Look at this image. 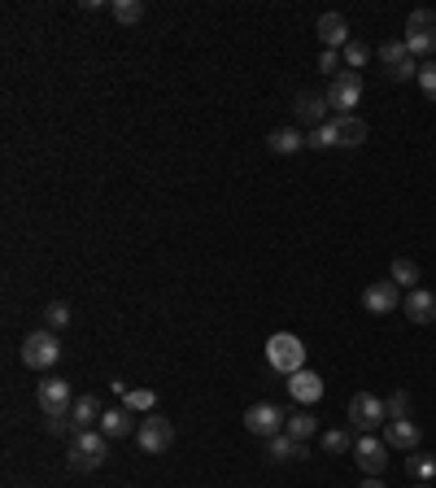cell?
<instances>
[{
    "label": "cell",
    "mask_w": 436,
    "mask_h": 488,
    "mask_svg": "<svg viewBox=\"0 0 436 488\" xmlns=\"http://www.w3.org/2000/svg\"><path fill=\"white\" fill-rule=\"evenodd\" d=\"M105 454H109V436L92 427V432H79V436H74V445H70V454H66V467L79 471V475H88V471H97L105 462Z\"/></svg>",
    "instance_id": "6da1fadb"
},
{
    "label": "cell",
    "mask_w": 436,
    "mask_h": 488,
    "mask_svg": "<svg viewBox=\"0 0 436 488\" xmlns=\"http://www.w3.org/2000/svg\"><path fill=\"white\" fill-rule=\"evenodd\" d=\"M267 362L279 375H297V371H305V345L293 331H275L267 340Z\"/></svg>",
    "instance_id": "7a4b0ae2"
},
{
    "label": "cell",
    "mask_w": 436,
    "mask_h": 488,
    "mask_svg": "<svg viewBox=\"0 0 436 488\" xmlns=\"http://www.w3.org/2000/svg\"><path fill=\"white\" fill-rule=\"evenodd\" d=\"M406 48H410V57H432L436 53V9H410Z\"/></svg>",
    "instance_id": "3957f363"
},
{
    "label": "cell",
    "mask_w": 436,
    "mask_h": 488,
    "mask_svg": "<svg viewBox=\"0 0 436 488\" xmlns=\"http://www.w3.org/2000/svg\"><path fill=\"white\" fill-rule=\"evenodd\" d=\"M62 358V340H57V331H31L27 340H22V362L31 366V371H48L53 362Z\"/></svg>",
    "instance_id": "277c9868"
},
{
    "label": "cell",
    "mask_w": 436,
    "mask_h": 488,
    "mask_svg": "<svg viewBox=\"0 0 436 488\" xmlns=\"http://www.w3.org/2000/svg\"><path fill=\"white\" fill-rule=\"evenodd\" d=\"M35 401H39V410L48 419H70V410H74V392H70L66 380H39Z\"/></svg>",
    "instance_id": "5b68a950"
},
{
    "label": "cell",
    "mask_w": 436,
    "mask_h": 488,
    "mask_svg": "<svg viewBox=\"0 0 436 488\" xmlns=\"http://www.w3.org/2000/svg\"><path fill=\"white\" fill-rule=\"evenodd\" d=\"M135 445H140L144 454H167L170 445H175V427H170V419L149 415L144 424L135 427Z\"/></svg>",
    "instance_id": "8992f818"
},
{
    "label": "cell",
    "mask_w": 436,
    "mask_h": 488,
    "mask_svg": "<svg viewBox=\"0 0 436 488\" xmlns=\"http://www.w3.org/2000/svg\"><path fill=\"white\" fill-rule=\"evenodd\" d=\"M358 100H363V74L358 70H340L332 83H328V105L340 109V118H345Z\"/></svg>",
    "instance_id": "52a82bcc"
},
{
    "label": "cell",
    "mask_w": 436,
    "mask_h": 488,
    "mask_svg": "<svg viewBox=\"0 0 436 488\" xmlns=\"http://www.w3.org/2000/svg\"><path fill=\"white\" fill-rule=\"evenodd\" d=\"M284 424H288V415H284L279 406H270V401H258V406H249V410H244V427H249L253 436H262V441L279 436Z\"/></svg>",
    "instance_id": "ba28073f"
},
{
    "label": "cell",
    "mask_w": 436,
    "mask_h": 488,
    "mask_svg": "<svg viewBox=\"0 0 436 488\" xmlns=\"http://www.w3.org/2000/svg\"><path fill=\"white\" fill-rule=\"evenodd\" d=\"M349 419L358 432H375L380 424H389V406L375 397V392H358L354 401H349Z\"/></svg>",
    "instance_id": "9c48e42d"
},
{
    "label": "cell",
    "mask_w": 436,
    "mask_h": 488,
    "mask_svg": "<svg viewBox=\"0 0 436 488\" xmlns=\"http://www.w3.org/2000/svg\"><path fill=\"white\" fill-rule=\"evenodd\" d=\"M101 401H97V392H83V397H74V410H70V436H79V432H92V427H101Z\"/></svg>",
    "instance_id": "30bf717a"
},
{
    "label": "cell",
    "mask_w": 436,
    "mask_h": 488,
    "mask_svg": "<svg viewBox=\"0 0 436 488\" xmlns=\"http://www.w3.org/2000/svg\"><path fill=\"white\" fill-rule=\"evenodd\" d=\"M398 301H402L398 284H393V279H380V284H371L367 293H363V310H367V314H393Z\"/></svg>",
    "instance_id": "8fae6325"
},
{
    "label": "cell",
    "mask_w": 436,
    "mask_h": 488,
    "mask_svg": "<svg viewBox=\"0 0 436 488\" xmlns=\"http://www.w3.org/2000/svg\"><path fill=\"white\" fill-rule=\"evenodd\" d=\"M419 441H423V432L410 424V419H389V424H384V445H389V449L415 454V449H419Z\"/></svg>",
    "instance_id": "7c38bea8"
},
{
    "label": "cell",
    "mask_w": 436,
    "mask_h": 488,
    "mask_svg": "<svg viewBox=\"0 0 436 488\" xmlns=\"http://www.w3.org/2000/svg\"><path fill=\"white\" fill-rule=\"evenodd\" d=\"M328 97H314V92H302V97L293 100V118L305 123V127H323V118H328Z\"/></svg>",
    "instance_id": "4fadbf2b"
},
{
    "label": "cell",
    "mask_w": 436,
    "mask_h": 488,
    "mask_svg": "<svg viewBox=\"0 0 436 488\" xmlns=\"http://www.w3.org/2000/svg\"><path fill=\"white\" fill-rule=\"evenodd\" d=\"M354 454H358V467H363L367 475H380V471L389 467V445H384V441H375V436H363Z\"/></svg>",
    "instance_id": "5bb4252c"
},
{
    "label": "cell",
    "mask_w": 436,
    "mask_h": 488,
    "mask_svg": "<svg viewBox=\"0 0 436 488\" xmlns=\"http://www.w3.org/2000/svg\"><path fill=\"white\" fill-rule=\"evenodd\" d=\"M314 31H319V39H323V48H328V53H336V48H345V44H349V22H345L340 13H323Z\"/></svg>",
    "instance_id": "9a60e30c"
},
{
    "label": "cell",
    "mask_w": 436,
    "mask_h": 488,
    "mask_svg": "<svg viewBox=\"0 0 436 488\" xmlns=\"http://www.w3.org/2000/svg\"><path fill=\"white\" fill-rule=\"evenodd\" d=\"M402 305H406V314H410V323H419V327L436 319V296L423 293V288H410Z\"/></svg>",
    "instance_id": "2e32d148"
},
{
    "label": "cell",
    "mask_w": 436,
    "mask_h": 488,
    "mask_svg": "<svg viewBox=\"0 0 436 488\" xmlns=\"http://www.w3.org/2000/svg\"><path fill=\"white\" fill-rule=\"evenodd\" d=\"M288 392H293L302 406H314V401L323 397V380H319L314 371H297V375H288Z\"/></svg>",
    "instance_id": "e0dca14e"
},
{
    "label": "cell",
    "mask_w": 436,
    "mask_h": 488,
    "mask_svg": "<svg viewBox=\"0 0 436 488\" xmlns=\"http://www.w3.org/2000/svg\"><path fill=\"white\" fill-rule=\"evenodd\" d=\"M267 149L270 153H279V158H293V153H302L305 149V135L297 127H279L267 135Z\"/></svg>",
    "instance_id": "ac0fdd59"
},
{
    "label": "cell",
    "mask_w": 436,
    "mask_h": 488,
    "mask_svg": "<svg viewBox=\"0 0 436 488\" xmlns=\"http://www.w3.org/2000/svg\"><path fill=\"white\" fill-rule=\"evenodd\" d=\"M363 140H367V123H363V118H354V114L336 118V144H340V149H358Z\"/></svg>",
    "instance_id": "d6986e66"
},
{
    "label": "cell",
    "mask_w": 436,
    "mask_h": 488,
    "mask_svg": "<svg viewBox=\"0 0 436 488\" xmlns=\"http://www.w3.org/2000/svg\"><path fill=\"white\" fill-rule=\"evenodd\" d=\"M101 432L109 441H123V436H132V410L127 406H118V410H105L101 415Z\"/></svg>",
    "instance_id": "ffe728a7"
},
{
    "label": "cell",
    "mask_w": 436,
    "mask_h": 488,
    "mask_svg": "<svg viewBox=\"0 0 436 488\" xmlns=\"http://www.w3.org/2000/svg\"><path fill=\"white\" fill-rule=\"evenodd\" d=\"M267 454L275 458V462H293V458L305 454V441H293L288 432H279V436H270L267 441Z\"/></svg>",
    "instance_id": "44dd1931"
},
{
    "label": "cell",
    "mask_w": 436,
    "mask_h": 488,
    "mask_svg": "<svg viewBox=\"0 0 436 488\" xmlns=\"http://www.w3.org/2000/svg\"><path fill=\"white\" fill-rule=\"evenodd\" d=\"M284 432H288L293 441H310V436L319 432V419H314V415H310V410L302 406L297 415H288V424H284Z\"/></svg>",
    "instance_id": "7402d4cb"
},
{
    "label": "cell",
    "mask_w": 436,
    "mask_h": 488,
    "mask_svg": "<svg viewBox=\"0 0 436 488\" xmlns=\"http://www.w3.org/2000/svg\"><path fill=\"white\" fill-rule=\"evenodd\" d=\"M380 62H384V70H398V65L415 62V57H410L406 39H389V44H380Z\"/></svg>",
    "instance_id": "603a6c76"
},
{
    "label": "cell",
    "mask_w": 436,
    "mask_h": 488,
    "mask_svg": "<svg viewBox=\"0 0 436 488\" xmlns=\"http://www.w3.org/2000/svg\"><path fill=\"white\" fill-rule=\"evenodd\" d=\"M123 406H127V410H144V415H149V410L158 406V392H153V389H127V392H123Z\"/></svg>",
    "instance_id": "cb8c5ba5"
},
{
    "label": "cell",
    "mask_w": 436,
    "mask_h": 488,
    "mask_svg": "<svg viewBox=\"0 0 436 488\" xmlns=\"http://www.w3.org/2000/svg\"><path fill=\"white\" fill-rule=\"evenodd\" d=\"M406 471H410L415 480H423V484H428V480L436 475V458H428V454H410V458H406Z\"/></svg>",
    "instance_id": "d4e9b609"
},
{
    "label": "cell",
    "mask_w": 436,
    "mask_h": 488,
    "mask_svg": "<svg viewBox=\"0 0 436 488\" xmlns=\"http://www.w3.org/2000/svg\"><path fill=\"white\" fill-rule=\"evenodd\" d=\"M393 284H398V288H415V284H419V266L410 258H398L393 261Z\"/></svg>",
    "instance_id": "484cf974"
},
{
    "label": "cell",
    "mask_w": 436,
    "mask_h": 488,
    "mask_svg": "<svg viewBox=\"0 0 436 488\" xmlns=\"http://www.w3.org/2000/svg\"><path fill=\"white\" fill-rule=\"evenodd\" d=\"M114 18H118L123 27H135V22L144 18V4H140V0H114Z\"/></svg>",
    "instance_id": "4316f807"
},
{
    "label": "cell",
    "mask_w": 436,
    "mask_h": 488,
    "mask_svg": "<svg viewBox=\"0 0 436 488\" xmlns=\"http://www.w3.org/2000/svg\"><path fill=\"white\" fill-rule=\"evenodd\" d=\"M305 149H336V123H323L305 135Z\"/></svg>",
    "instance_id": "83f0119b"
},
{
    "label": "cell",
    "mask_w": 436,
    "mask_h": 488,
    "mask_svg": "<svg viewBox=\"0 0 436 488\" xmlns=\"http://www.w3.org/2000/svg\"><path fill=\"white\" fill-rule=\"evenodd\" d=\"M323 449L328 454H345V449H354V436L345 427H332V432H323Z\"/></svg>",
    "instance_id": "f1b7e54d"
},
{
    "label": "cell",
    "mask_w": 436,
    "mask_h": 488,
    "mask_svg": "<svg viewBox=\"0 0 436 488\" xmlns=\"http://www.w3.org/2000/svg\"><path fill=\"white\" fill-rule=\"evenodd\" d=\"M66 323H70V305L66 301H53V305L44 310V327H48V331H62Z\"/></svg>",
    "instance_id": "f546056e"
},
{
    "label": "cell",
    "mask_w": 436,
    "mask_h": 488,
    "mask_svg": "<svg viewBox=\"0 0 436 488\" xmlns=\"http://www.w3.org/2000/svg\"><path fill=\"white\" fill-rule=\"evenodd\" d=\"M345 62H349V70H363V65L371 62V48L358 44V39H349V44H345Z\"/></svg>",
    "instance_id": "4dcf8cb0"
},
{
    "label": "cell",
    "mask_w": 436,
    "mask_h": 488,
    "mask_svg": "<svg viewBox=\"0 0 436 488\" xmlns=\"http://www.w3.org/2000/svg\"><path fill=\"white\" fill-rule=\"evenodd\" d=\"M384 406H389V419H410V392H393Z\"/></svg>",
    "instance_id": "1f68e13d"
},
{
    "label": "cell",
    "mask_w": 436,
    "mask_h": 488,
    "mask_svg": "<svg viewBox=\"0 0 436 488\" xmlns=\"http://www.w3.org/2000/svg\"><path fill=\"white\" fill-rule=\"evenodd\" d=\"M419 88H423V97L436 105V62L428 65H419Z\"/></svg>",
    "instance_id": "d6a6232c"
},
{
    "label": "cell",
    "mask_w": 436,
    "mask_h": 488,
    "mask_svg": "<svg viewBox=\"0 0 436 488\" xmlns=\"http://www.w3.org/2000/svg\"><path fill=\"white\" fill-rule=\"evenodd\" d=\"M319 70H323V74H340V53H328V48H323V57H319Z\"/></svg>",
    "instance_id": "836d02e7"
},
{
    "label": "cell",
    "mask_w": 436,
    "mask_h": 488,
    "mask_svg": "<svg viewBox=\"0 0 436 488\" xmlns=\"http://www.w3.org/2000/svg\"><path fill=\"white\" fill-rule=\"evenodd\" d=\"M358 488H384V484H380V475H371L367 484H358Z\"/></svg>",
    "instance_id": "e575fe53"
},
{
    "label": "cell",
    "mask_w": 436,
    "mask_h": 488,
    "mask_svg": "<svg viewBox=\"0 0 436 488\" xmlns=\"http://www.w3.org/2000/svg\"><path fill=\"white\" fill-rule=\"evenodd\" d=\"M415 488H428V484H415Z\"/></svg>",
    "instance_id": "d590c367"
}]
</instances>
